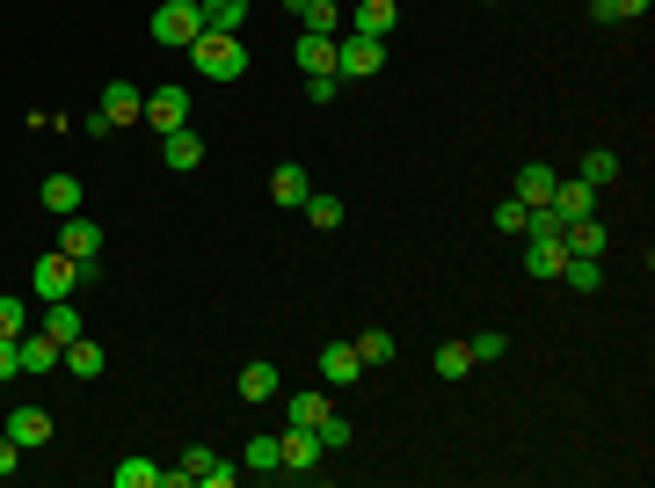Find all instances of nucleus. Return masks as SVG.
<instances>
[{"label": "nucleus", "instance_id": "nucleus-1", "mask_svg": "<svg viewBox=\"0 0 655 488\" xmlns=\"http://www.w3.org/2000/svg\"><path fill=\"white\" fill-rule=\"evenodd\" d=\"M146 30H154V44H160V52H190L197 37H205V22H197V0H160Z\"/></svg>", "mask_w": 655, "mask_h": 488}, {"label": "nucleus", "instance_id": "nucleus-2", "mask_svg": "<svg viewBox=\"0 0 655 488\" xmlns=\"http://www.w3.org/2000/svg\"><path fill=\"white\" fill-rule=\"evenodd\" d=\"M190 59H197V73L205 81H241L248 73V52H241V37H219V30H205L190 44Z\"/></svg>", "mask_w": 655, "mask_h": 488}, {"label": "nucleus", "instance_id": "nucleus-3", "mask_svg": "<svg viewBox=\"0 0 655 488\" xmlns=\"http://www.w3.org/2000/svg\"><path fill=\"white\" fill-rule=\"evenodd\" d=\"M386 66V37H335V81H372Z\"/></svg>", "mask_w": 655, "mask_h": 488}, {"label": "nucleus", "instance_id": "nucleus-4", "mask_svg": "<svg viewBox=\"0 0 655 488\" xmlns=\"http://www.w3.org/2000/svg\"><path fill=\"white\" fill-rule=\"evenodd\" d=\"M321 459H328V445L306 423H292V430L277 437V474H321Z\"/></svg>", "mask_w": 655, "mask_h": 488}, {"label": "nucleus", "instance_id": "nucleus-5", "mask_svg": "<svg viewBox=\"0 0 655 488\" xmlns=\"http://www.w3.org/2000/svg\"><path fill=\"white\" fill-rule=\"evenodd\" d=\"M59 256H73V262H103V227H95L87 211H66V219H59Z\"/></svg>", "mask_w": 655, "mask_h": 488}, {"label": "nucleus", "instance_id": "nucleus-6", "mask_svg": "<svg viewBox=\"0 0 655 488\" xmlns=\"http://www.w3.org/2000/svg\"><path fill=\"white\" fill-rule=\"evenodd\" d=\"M73 284H81V262H73V256H59V248H52V256H37V270H30V292L37 299H66Z\"/></svg>", "mask_w": 655, "mask_h": 488}, {"label": "nucleus", "instance_id": "nucleus-7", "mask_svg": "<svg viewBox=\"0 0 655 488\" xmlns=\"http://www.w3.org/2000/svg\"><path fill=\"white\" fill-rule=\"evenodd\" d=\"M138 117L154 124V132H183V124H190V87H154Z\"/></svg>", "mask_w": 655, "mask_h": 488}, {"label": "nucleus", "instance_id": "nucleus-8", "mask_svg": "<svg viewBox=\"0 0 655 488\" xmlns=\"http://www.w3.org/2000/svg\"><path fill=\"white\" fill-rule=\"evenodd\" d=\"M0 430L15 437L22 453H37V445H52L59 423H52V408H8V423H0Z\"/></svg>", "mask_w": 655, "mask_h": 488}, {"label": "nucleus", "instance_id": "nucleus-9", "mask_svg": "<svg viewBox=\"0 0 655 488\" xmlns=\"http://www.w3.org/2000/svg\"><path fill=\"white\" fill-rule=\"evenodd\" d=\"M561 262H569V241H561V233H524V270H532V278H561Z\"/></svg>", "mask_w": 655, "mask_h": 488}, {"label": "nucleus", "instance_id": "nucleus-10", "mask_svg": "<svg viewBox=\"0 0 655 488\" xmlns=\"http://www.w3.org/2000/svg\"><path fill=\"white\" fill-rule=\"evenodd\" d=\"M284 15H299L313 37H343V0H284Z\"/></svg>", "mask_w": 655, "mask_h": 488}, {"label": "nucleus", "instance_id": "nucleus-11", "mask_svg": "<svg viewBox=\"0 0 655 488\" xmlns=\"http://www.w3.org/2000/svg\"><path fill=\"white\" fill-rule=\"evenodd\" d=\"M160 160H168V175H190V168H205V139H197L190 124H183V132H160Z\"/></svg>", "mask_w": 655, "mask_h": 488}, {"label": "nucleus", "instance_id": "nucleus-12", "mask_svg": "<svg viewBox=\"0 0 655 488\" xmlns=\"http://www.w3.org/2000/svg\"><path fill=\"white\" fill-rule=\"evenodd\" d=\"M357 380H364L357 343H328V350H321V386H357Z\"/></svg>", "mask_w": 655, "mask_h": 488}, {"label": "nucleus", "instance_id": "nucleus-13", "mask_svg": "<svg viewBox=\"0 0 655 488\" xmlns=\"http://www.w3.org/2000/svg\"><path fill=\"white\" fill-rule=\"evenodd\" d=\"M553 211H561V227H569V219H590V211H597V190H590L583 175H561V183H553Z\"/></svg>", "mask_w": 655, "mask_h": 488}, {"label": "nucleus", "instance_id": "nucleus-14", "mask_svg": "<svg viewBox=\"0 0 655 488\" xmlns=\"http://www.w3.org/2000/svg\"><path fill=\"white\" fill-rule=\"evenodd\" d=\"M277 386H284V380H277V365H270V357H256V365H241L233 394H241L248 408H262V402H277Z\"/></svg>", "mask_w": 655, "mask_h": 488}, {"label": "nucleus", "instance_id": "nucleus-15", "mask_svg": "<svg viewBox=\"0 0 655 488\" xmlns=\"http://www.w3.org/2000/svg\"><path fill=\"white\" fill-rule=\"evenodd\" d=\"M270 197H277V205H284V211H299V205H306V197H313V175L299 168V160H284V168L270 175Z\"/></svg>", "mask_w": 655, "mask_h": 488}, {"label": "nucleus", "instance_id": "nucleus-16", "mask_svg": "<svg viewBox=\"0 0 655 488\" xmlns=\"http://www.w3.org/2000/svg\"><path fill=\"white\" fill-rule=\"evenodd\" d=\"M44 335H52L59 350L73 343V335H87V321H81V307L73 299H44Z\"/></svg>", "mask_w": 655, "mask_h": 488}, {"label": "nucleus", "instance_id": "nucleus-17", "mask_svg": "<svg viewBox=\"0 0 655 488\" xmlns=\"http://www.w3.org/2000/svg\"><path fill=\"white\" fill-rule=\"evenodd\" d=\"M59 357H66V372H73V380H103V365H110L95 335H73V343L59 350Z\"/></svg>", "mask_w": 655, "mask_h": 488}, {"label": "nucleus", "instance_id": "nucleus-18", "mask_svg": "<svg viewBox=\"0 0 655 488\" xmlns=\"http://www.w3.org/2000/svg\"><path fill=\"white\" fill-rule=\"evenodd\" d=\"M394 0H357V8H350V37H386L394 30Z\"/></svg>", "mask_w": 655, "mask_h": 488}, {"label": "nucleus", "instance_id": "nucleus-19", "mask_svg": "<svg viewBox=\"0 0 655 488\" xmlns=\"http://www.w3.org/2000/svg\"><path fill=\"white\" fill-rule=\"evenodd\" d=\"M197 22H205V30H219V37H241L248 0H197Z\"/></svg>", "mask_w": 655, "mask_h": 488}, {"label": "nucleus", "instance_id": "nucleus-20", "mask_svg": "<svg viewBox=\"0 0 655 488\" xmlns=\"http://www.w3.org/2000/svg\"><path fill=\"white\" fill-rule=\"evenodd\" d=\"M15 343H22V372H37V380H44V372H59V343H52L44 329H22Z\"/></svg>", "mask_w": 655, "mask_h": 488}, {"label": "nucleus", "instance_id": "nucleus-21", "mask_svg": "<svg viewBox=\"0 0 655 488\" xmlns=\"http://www.w3.org/2000/svg\"><path fill=\"white\" fill-rule=\"evenodd\" d=\"M292 59L306 66V81H313V73H335V37H313V30H299Z\"/></svg>", "mask_w": 655, "mask_h": 488}, {"label": "nucleus", "instance_id": "nucleus-22", "mask_svg": "<svg viewBox=\"0 0 655 488\" xmlns=\"http://www.w3.org/2000/svg\"><path fill=\"white\" fill-rule=\"evenodd\" d=\"M138 110H146V87H132V81H110L103 87V117L110 124H132Z\"/></svg>", "mask_w": 655, "mask_h": 488}, {"label": "nucleus", "instance_id": "nucleus-23", "mask_svg": "<svg viewBox=\"0 0 655 488\" xmlns=\"http://www.w3.org/2000/svg\"><path fill=\"white\" fill-rule=\"evenodd\" d=\"M553 183H561V175L547 168V160H532V168L518 175V205L524 211H539V205H553Z\"/></svg>", "mask_w": 655, "mask_h": 488}, {"label": "nucleus", "instance_id": "nucleus-24", "mask_svg": "<svg viewBox=\"0 0 655 488\" xmlns=\"http://www.w3.org/2000/svg\"><path fill=\"white\" fill-rule=\"evenodd\" d=\"M561 241H569V256H604V241H612V233H604L597 211H590V219H569V227H561Z\"/></svg>", "mask_w": 655, "mask_h": 488}, {"label": "nucleus", "instance_id": "nucleus-25", "mask_svg": "<svg viewBox=\"0 0 655 488\" xmlns=\"http://www.w3.org/2000/svg\"><path fill=\"white\" fill-rule=\"evenodd\" d=\"M553 284H569V292H597V284H604V256H569Z\"/></svg>", "mask_w": 655, "mask_h": 488}, {"label": "nucleus", "instance_id": "nucleus-26", "mask_svg": "<svg viewBox=\"0 0 655 488\" xmlns=\"http://www.w3.org/2000/svg\"><path fill=\"white\" fill-rule=\"evenodd\" d=\"M44 211H59V219H66V211H81V183H73V175H44Z\"/></svg>", "mask_w": 655, "mask_h": 488}, {"label": "nucleus", "instance_id": "nucleus-27", "mask_svg": "<svg viewBox=\"0 0 655 488\" xmlns=\"http://www.w3.org/2000/svg\"><path fill=\"white\" fill-rule=\"evenodd\" d=\"M583 183H590V190L620 183V154H612V146H590V154H583Z\"/></svg>", "mask_w": 655, "mask_h": 488}, {"label": "nucleus", "instance_id": "nucleus-28", "mask_svg": "<svg viewBox=\"0 0 655 488\" xmlns=\"http://www.w3.org/2000/svg\"><path fill=\"white\" fill-rule=\"evenodd\" d=\"M430 372H437V380H466V372H474V350H466V343H437Z\"/></svg>", "mask_w": 655, "mask_h": 488}, {"label": "nucleus", "instance_id": "nucleus-29", "mask_svg": "<svg viewBox=\"0 0 655 488\" xmlns=\"http://www.w3.org/2000/svg\"><path fill=\"white\" fill-rule=\"evenodd\" d=\"M160 474H168V467H154V459H124L117 488H160Z\"/></svg>", "mask_w": 655, "mask_h": 488}, {"label": "nucleus", "instance_id": "nucleus-30", "mask_svg": "<svg viewBox=\"0 0 655 488\" xmlns=\"http://www.w3.org/2000/svg\"><path fill=\"white\" fill-rule=\"evenodd\" d=\"M299 211H306L313 227H343V197H328V190H313V197H306Z\"/></svg>", "mask_w": 655, "mask_h": 488}, {"label": "nucleus", "instance_id": "nucleus-31", "mask_svg": "<svg viewBox=\"0 0 655 488\" xmlns=\"http://www.w3.org/2000/svg\"><path fill=\"white\" fill-rule=\"evenodd\" d=\"M357 357H364V365H394V335H386V329H364L357 335Z\"/></svg>", "mask_w": 655, "mask_h": 488}, {"label": "nucleus", "instance_id": "nucleus-32", "mask_svg": "<svg viewBox=\"0 0 655 488\" xmlns=\"http://www.w3.org/2000/svg\"><path fill=\"white\" fill-rule=\"evenodd\" d=\"M466 350H474V365H496V357H510V335H502V329H488V335H474Z\"/></svg>", "mask_w": 655, "mask_h": 488}, {"label": "nucleus", "instance_id": "nucleus-33", "mask_svg": "<svg viewBox=\"0 0 655 488\" xmlns=\"http://www.w3.org/2000/svg\"><path fill=\"white\" fill-rule=\"evenodd\" d=\"M313 437H321L328 453H343V445H350V416H335V408H328V416L313 423Z\"/></svg>", "mask_w": 655, "mask_h": 488}, {"label": "nucleus", "instance_id": "nucleus-34", "mask_svg": "<svg viewBox=\"0 0 655 488\" xmlns=\"http://www.w3.org/2000/svg\"><path fill=\"white\" fill-rule=\"evenodd\" d=\"M241 467H256V474H277V437H248Z\"/></svg>", "mask_w": 655, "mask_h": 488}, {"label": "nucleus", "instance_id": "nucleus-35", "mask_svg": "<svg viewBox=\"0 0 655 488\" xmlns=\"http://www.w3.org/2000/svg\"><path fill=\"white\" fill-rule=\"evenodd\" d=\"M22 329H30V307L15 292H0V335H22Z\"/></svg>", "mask_w": 655, "mask_h": 488}, {"label": "nucleus", "instance_id": "nucleus-36", "mask_svg": "<svg viewBox=\"0 0 655 488\" xmlns=\"http://www.w3.org/2000/svg\"><path fill=\"white\" fill-rule=\"evenodd\" d=\"M328 408H335L328 394H292V423H306V430H313V423L328 416Z\"/></svg>", "mask_w": 655, "mask_h": 488}, {"label": "nucleus", "instance_id": "nucleus-37", "mask_svg": "<svg viewBox=\"0 0 655 488\" xmlns=\"http://www.w3.org/2000/svg\"><path fill=\"white\" fill-rule=\"evenodd\" d=\"M335 95H343V81H335V73H313V81H306V103H335Z\"/></svg>", "mask_w": 655, "mask_h": 488}, {"label": "nucleus", "instance_id": "nucleus-38", "mask_svg": "<svg viewBox=\"0 0 655 488\" xmlns=\"http://www.w3.org/2000/svg\"><path fill=\"white\" fill-rule=\"evenodd\" d=\"M496 233H524V205H518V197H502V205H496Z\"/></svg>", "mask_w": 655, "mask_h": 488}, {"label": "nucleus", "instance_id": "nucleus-39", "mask_svg": "<svg viewBox=\"0 0 655 488\" xmlns=\"http://www.w3.org/2000/svg\"><path fill=\"white\" fill-rule=\"evenodd\" d=\"M205 467H211V445H190V453L175 459V474H190V481H197V474H205Z\"/></svg>", "mask_w": 655, "mask_h": 488}, {"label": "nucleus", "instance_id": "nucleus-40", "mask_svg": "<svg viewBox=\"0 0 655 488\" xmlns=\"http://www.w3.org/2000/svg\"><path fill=\"white\" fill-rule=\"evenodd\" d=\"M15 372H22V343H15V335H0V380H15Z\"/></svg>", "mask_w": 655, "mask_h": 488}, {"label": "nucleus", "instance_id": "nucleus-41", "mask_svg": "<svg viewBox=\"0 0 655 488\" xmlns=\"http://www.w3.org/2000/svg\"><path fill=\"white\" fill-rule=\"evenodd\" d=\"M655 0H604V22H620V15H648Z\"/></svg>", "mask_w": 655, "mask_h": 488}, {"label": "nucleus", "instance_id": "nucleus-42", "mask_svg": "<svg viewBox=\"0 0 655 488\" xmlns=\"http://www.w3.org/2000/svg\"><path fill=\"white\" fill-rule=\"evenodd\" d=\"M22 467V445H15V437H8V430H0V481H8V474H15Z\"/></svg>", "mask_w": 655, "mask_h": 488}, {"label": "nucleus", "instance_id": "nucleus-43", "mask_svg": "<svg viewBox=\"0 0 655 488\" xmlns=\"http://www.w3.org/2000/svg\"><path fill=\"white\" fill-rule=\"evenodd\" d=\"M590 15H597V22H604V0H590Z\"/></svg>", "mask_w": 655, "mask_h": 488}, {"label": "nucleus", "instance_id": "nucleus-44", "mask_svg": "<svg viewBox=\"0 0 655 488\" xmlns=\"http://www.w3.org/2000/svg\"><path fill=\"white\" fill-rule=\"evenodd\" d=\"M0 386H8V380H0ZM0 408H8V402H0Z\"/></svg>", "mask_w": 655, "mask_h": 488}]
</instances>
